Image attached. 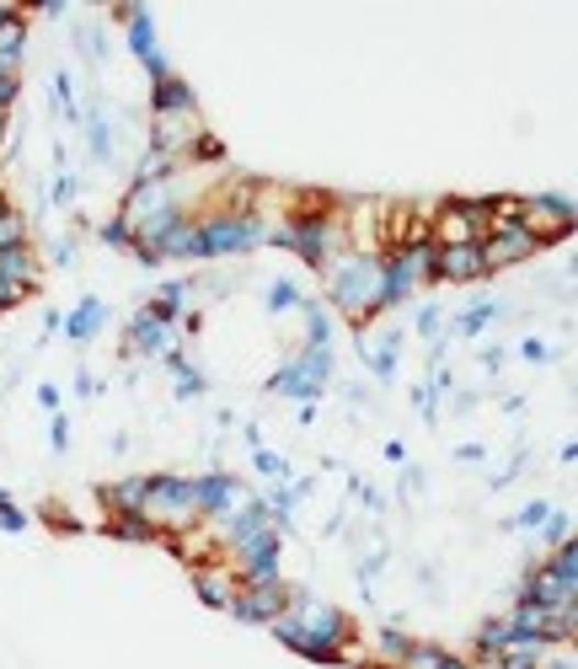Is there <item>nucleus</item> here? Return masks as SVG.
Segmentation results:
<instances>
[{
	"instance_id": "f257e3e1",
	"label": "nucleus",
	"mask_w": 578,
	"mask_h": 669,
	"mask_svg": "<svg viewBox=\"0 0 578 669\" xmlns=\"http://www.w3.org/2000/svg\"><path fill=\"white\" fill-rule=\"evenodd\" d=\"M274 632L285 637L294 654L305 659H322V665H343L348 659V637H354V622L332 605H316L305 594H289L285 616L274 622Z\"/></svg>"
},
{
	"instance_id": "f03ea898",
	"label": "nucleus",
	"mask_w": 578,
	"mask_h": 669,
	"mask_svg": "<svg viewBox=\"0 0 578 669\" xmlns=\"http://www.w3.org/2000/svg\"><path fill=\"white\" fill-rule=\"evenodd\" d=\"M322 274H327V300L348 322H370L380 311V252H337Z\"/></svg>"
},
{
	"instance_id": "7ed1b4c3",
	"label": "nucleus",
	"mask_w": 578,
	"mask_h": 669,
	"mask_svg": "<svg viewBox=\"0 0 578 669\" xmlns=\"http://www.w3.org/2000/svg\"><path fill=\"white\" fill-rule=\"evenodd\" d=\"M268 242V220L263 214H225L214 210L193 220V257H231V252H252Z\"/></svg>"
},
{
	"instance_id": "20e7f679",
	"label": "nucleus",
	"mask_w": 578,
	"mask_h": 669,
	"mask_svg": "<svg viewBox=\"0 0 578 669\" xmlns=\"http://www.w3.org/2000/svg\"><path fill=\"white\" fill-rule=\"evenodd\" d=\"M162 536H177L188 525H204L199 514V493H193V477H151V493H145V509H140Z\"/></svg>"
},
{
	"instance_id": "39448f33",
	"label": "nucleus",
	"mask_w": 578,
	"mask_h": 669,
	"mask_svg": "<svg viewBox=\"0 0 578 669\" xmlns=\"http://www.w3.org/2000/svg\"><path fill=\"white\" fill-rule=\"evenodd\" d=\"M482 236H488V199H445L429 214L434 247H482Z\"/></svg>"
},
{
	"instance_id": "423d86ee",
	"label": "nucleus",
	"mask_w": 578,
	"mask_h": 669,
	"mask_svg": "<svg viewBox=\"0 0 578 669\" xmlns=\"http://www.w3.org/2000/svg\"><path fill=\"white\" fill-rule=\"evenodd\" d=\"M327 376H332V354L327 348H305L300 359H289V365H279V370L268 376V391L294 397V402H311V397H322Z\"/></svg>"
},
{
	"instance_id": "0eeeda50",
	"label": "nucleus",
	"mask_w": 578,
	"mask_h": 669,
	"mask_svg": "<svg viewBox=\"0 0 578 669\" xmlns=\"http://www.w3.org/2000/svg\"><path fill=\"white\" fill-rule=\"evenodd\" d=\"M520 231H525L536 247L557 242V236H568V231H574V199H557V193L520 199Z\"/></svg>"
},
{
	"instance_id": "6e6552de",
	"label": "nucleus",
	"mask_w": 578,
	"mask_h": 669,
	"mask_svg": "<svg viewBox=\"0 0 578 669\" xmlns=\"http://www.w3.org/2000/svg\"><path fill=\"white\" fill-rule=\"evenodd\" d=\"M285 605H289L285 579H274V584H242L236 589V600H231V616L257 622V627H274V622L285 616Z\"/></svg>"
},
{
	"instance_id": "1a4fd4ad",
	"label": "nucleus",
	"mask_w": 578,
	"mask_h": 669,
	"mask_svg": "<svg viewBox=\"0 0 578 669\" xmlns=\"http://www.w3.org/2000/svg\"><path fill=\"white\" fill-rule=\"evenodd\" d=\"M536 242L520 231V225H503V231H488L482 236V263H488V274L498 268H514V263H525V257H536Z\"/></svg>"
},
{
	"instance_id": "9d476101",
	"label": "nucleus",
	"mask_w": 578,
	"mask_h": 669,
	"mask_svg": "<svg viewBox=\"0 0 578 669\" xmlns=\"http://www.w3.org/2000/svg\"><path fill=\"white\" fill-rule=\"evenodd\" d=\"M193 493H199V514H204V520H225L236 503L247 499V493H242V482H236V477H225V471L193 477Z\"/></svg>"
},
{
	"instance_id": "9b49d317",
	"label": "nucleus",
	"mask_w": 578,
	"mask_h": 669,
	"mask_svg": "<svg viewBox=\"0 0 578 669\" xmlns=\"http://www.w3.org/2000/svg\"><path fill=\"white\" fill-rule=\"evenodd\" d=\"M124 16H129V48L140 54V65H145L156 81H166V76H171V65H166L162 43H156V22H151V11H140V5H134V11H124Z\"/></svg>"
},
{
	"instance_id": "f8f14e48",
	"label": "nucleus",
	"mask_w": 578,
	"mask_h": 669,
	"mask_svg": "<svg viewBox=\"0 0 578 669\" xmlns=\"http://www.w3.org/2000/svg\"><path fill=\"white\" fill-rule=\"evenodd\" d=\"M177 348V333L166 327V322H156L151 311H134L124 327V354H171Z\"/></svg>"
},
{
	"instance_id": "ddd939ff",
	"label": "nucleus",
	"mask_w": 578,
	"mask_h": 669,
	"mask_svg": "<svg viewBox=\"0 0 578 669\" xmlns=\"http://www.w3.org/2000/svg\"><path fill=\"white\" fill-rule=\"evenodd\" d=\"M434 279H445V285H471V279H488L482 247H434Z\"/></svg>"
},
{
	"instance_id": "4468645a",
	"label": "nucleus",
	"mask_w": 578,
	"mask_h": 669,
	"mask_svg": "<svg viewBox=\"0 0 578 669\" xmlns=\"http://www.w3.org/2000/svg\"><path fill=\"white\" fill-rule=\"evenodd\" d=\"M38 257H33V247L22 242V247H5L0 252V279L11 285V290H22V294H33V285H38Z\"/></svg>"
},
{
	"instance_id": "2eb2a0df",
	"label": "nucleus",
	"mask_w": 578,
	"mask_h": 669,
	"mask_svg": "<svg viewBox=\"0 0 578 669\" xmlns=\"http://www.w3.org/2000/svg\"><path fill=\"white\" fill-rule=\"evenodd\" d=\"M193 589H199V600L214 605V611H231V600H236V573L231 568H193Z\"/></svg>"
},
{
	"instance_id": "dca6fc26",
	"label": "nucleus",
	"mask_w": 578,
	"mask_h": 669,
	"mask_svg": "<svg viewBox=\"0 0 578 669\" xmlns=\"http://www.w3.org/2000/svg\"><path fill=\"white\" fill-rule=\"evenodd\" d=\"M145 493H151V477H124V482H108L97 499L108 514H140L145 509Z\"/></svg>"
},
{
	"instance_id": "f3484780",
	"label": "nucleus",
	"mask_w": 578,
	"mask_h": 669,
	"mask_svg": "<svg viewBox=\"0 0 578 669\" xmlns=\"http://www.w3.org/2000/svg\"><path fill=\"white\" fill-rule=\"evenodd\" d=\"M193 113H199V102H193L188 81H177V76L156 81V119H193Z\"/></svg>"
},
{
	"instance_id": "a211bd4d",
	"label": "nucleus",
	"mask_w": 578,
	"mask_h": 669,
	"mask_svg": "<svg viewBox=\"0 0 578 669\" xmlns=\"http://www.w3.org/2000/svg\"><path fill=\"white\" fill-rule=\"evenodd\" d=\"M102 322H108V305H102V300H81V305L65 316V333H70V343H86V337L102 333Z\"/></svg>"
},
{
	"instance_id": "6ab92c4d",
	"label": "nucleus",
	"mask_w": 578,
	"mask_h": 669,
	"mask_svg": "<svg viewBox=\"0 0 578 669\" xmlns=\"http://www.w3.org/2000/svg\"><path fill=\"white\" fill-rule=\"evenodd\" d=\"M300 316H305V348H327L332 343V316L316 300H300Z\"/></svg>"
},
{
	"instance_id": "aec40b11",
	"label": "nucleus",
	"mask_w": 578,
	"mask_h": 669,
	"mask_svg": "<svg viewBox=\"0 0 578 669\" xmlns=\"http://www.w3.org/2000/svg\"><path fill=\"white\" fill-rule=\"evenodd\" d=\"M108 525H113L119 542H156V536H162L145 514H108Z\"/></svg>"
},
{
	"instance_id": "412c9836",
	"label": "nucleus",
	"mask_w": 578,
	"mask_h": 669,
	"mask_svg": "<svg viewBox=\"0 0 578 669\" xmlns=\"http://www.w3.org/2000/svg\"><path fill=\"white\" fill-rule=\"evenodd\" d=\"M509 637H514V627H509V616H498V622H488V627L477 632V659H498V654L509 648Z\"/></svg>"
},
{
	"instance_id": "4be33fe9",
	"label": "nucleus",
	"mask_w": 578,
	"mask_h": 669,
	"mask_svg": "<svg viewBox=\"0 0 578 669\" xmlns=\"http://www.w3.org/2000/svg\"><path fill=\"white\" fill-rule=\"evenodd\" d=\"M493 316H498L493 300H477L471 311H460V316H455V333H460V337H477L482 327H488V322H493Z\"/></svg>"
},
{
	"instance_id": "5701e85b",
	"label": "nucleus",
	"mask_w": 578,
	"mask_h": 669,
	"mask_svg": "<svg viewBox=\"0 0 578 669\" xmlns=\"http://www.w3.org/2000/svg\"><path fill=\"white\" fill-rule=\"evenodd\" d=\"M166 365H171V376H177V397H199V391H204V376H199V370H193L177 348L166 354Z\"/></svg>"
},
{
	"instance_id": "b1692460",
	"label": "nucleus",
	"mask_w": 578,
	"mask_h": 669,
	"mask_svg": "<svg viewBox=\"0 0 578 669\" xmlns=\"http://www.w3.org/2000/svg\"><path fill=\"white\" fill-rule=\"evenodd\" d=\"M22 242H27V225H22V214L11 210V204H5V193H0V252L22 247Z\"/></svg>"
},
{
	"instance_id": "393cba45",
	"label": "nucleus",
	"mask_w": 578,
	"mask_h": 669,
	"mask_svg": "<svg viewBox=\"0 0 578 669\" xmlns=\"http://www.w3.org/2000/svg\"><path fill=\"white\" fill-rule=\"evenodd\" d=\"M375 643H380V654H386V665H391V669L402 665V654L413 648V637H408V632H397V627H380V637H375Z\"/></svg>"
},
{
	"instance_id": "a878e982",
	"label": "nucleus",
	"mask_w": 578,
	"mask_h": 669,
	"mask_svg": "<svg viewBox=\"0 0 578 669\" xmlns=\"http://www.w3.org/2000/svg\"><path fill=\"white\" fill-rule=\"evenodd\" d=\"M86 134H91V150H97V161H108V156H113V140H108V124H102V113H86Z\"/></svg>"
},
{
	"instance_id": "bb28decb",
	"label": "nucleus",
	"mask_w": 578,
	"mask_h": 669,
	"mask_svg": "<svg viewBox=\"0 0 578 669\" xmlns=\"http://www.w3.org/2000/svg\"><path fill=\"white\" fill-rule=\"evenodd\" d=\"M289 305H300V290H294L289 279H279V285L268 290V311H289Z\"/></svg>"
},
{
	"instance_id": "cd10ccee",
	"label": "nucleus",
	"mask_w": 578,
	"mask_h": 669,
	"mask_svg": "<svg viewBox=\"0 0 578 669\" xmlns=\"http://www.w3.org/2000/svg\"><path fill=\"white\" fill-rule=\"evenodd\" d=\"M440 322H445V316H440V305H434V300H429V305H418L413 327H418L423 337H434V333H440Z\"/></svg>"
},
{
	"instance_id": "c85d7f7f",
	"label": "nucleus",
	"mask_w": 578,
	"mask_h": 669,
	"mask_svg": "<svg viewBox=\"0 0 578 669\" xmlns=\"http://www.w3.org/2000/svg\"><path fill=\"white\" fill-rule=\"evenodd\" d=\"M546 514H552V503H525V509L514 514V525H520V531H536V525H546Z\"/></svg>"
},
{
	"instance_id": "c756f323",
	"label": "nucleus",
	"mask_w": 578,
	"mask_h": 669,
	"mask_svg": "<svg viewBox=\"0 0 578 669\" xmlns=\"http://www.w3.org/2000/svg\"><path fill=\"white\" fill-rule=\"evenodd\" d=\"M541 531H546V542H552V546L574 542V536H568V514H557V509H552V514H546V525H541Z\"/></svg>"
},
{
	"instance_id": "7c9ffc66",
	"label": "nucleus",
	"mask_w": 578,
	"mask_h": 669,
	"mask_svg": "<svg viewBox=\"0 0 578 669\" xmlns=\"http://www.w3.org/2000/svg\"><path fill=\"white\" fill-rule=\"evenodd\" d=\"M252 460H257V471H263V477H289L285 456H274V450H252Z\"/></svg>"
},
{
	"instance_id": "2f4dec72",
	"label": "nucleus",
	"mask_w": 578,
	"mask_h": 669,
	"mask_svg": "<svg viewBox=\"0 0 578 669\" xmlns=\"http://www.w3.org/2000/svg\"><path fill=\"white\" fill-rule=\"evenodd\" d=\"M0 525H5V531H11V536H16V531H27V514H22V509H16V503L5 499V503H0Z\"/></svg>"
},
{
	"instance_id": "473e14b6",
	"label": "nucleus",
	"mask_w": 578,
	"mask_h": 669,
	"mask_svg": "<svg viewBox=\"0 0 578 669\" xmlns=\"http://www.w3.org/2000/svg\"><path fill=\"white\" fill-rule=\"evenodd\" d=\"M102 242H108V247H129L134 236H129V225H124V220H113V225H102Z\"/></svg>"
},
{
	"instance_id": "72a5a7b5",
	"label": "nucleus",
	"mask_w": 578,
	"mask_h": 669,
	"mask_svg": "<svg viewBox=\"0 0 578 669\" xmlns=\"http://www.w3.org/2000/svg\"><path fill=\"white\" fill-rule=\"evenodd\" d=\"M520 354H525L531 365H546V359H552V348H546L541 337H525V343H520Z\"/></svg>"
},
{
	"instance_id": "f704fd0d",
	"label": "nucleus",
	"mask_w": 578,
	"mask_h": 669,
	"mask_svg": "<svg viewBox=\"0 0 578 669\" xmlns=\"http://www.w3.org/2000/svg\"><path fill=\"white\" fill-rule=\"evenodd\" d=\"M54 199L70 204V199H76V177H59V182H54Z\"/></svg>"
},
{
	"instance_id": "c9c22d12",
	"label": "nucleus",
	"mask_w": 578,
	"mask_h": 669,
	"mask_svg": "<svg viewBox=\"0 0 578 669\" xmlns=\"http://www.w3.org/2000/svg\"><path fill=\"white\" fill-rule=\"evenodd\" d=\"M48 439H54V450H65V445H70V423L54 419V434H48Z\"/></svg>"
},
{
	"instance_id": "e433bc0d",
	"label": "nucleus",
	"mask_w": 578,
	"mask_h": 669,
	"mask_svg": "<svg viewBox=\"0 0 578 669\" xmlns=\"http://www.w3.org/2000/svg\"><path fill=\"white\" fill-rule=\"evenodd\" d=\"M38 408H48V413L59 408V391H54V386H38Z\"/></svg>"
},
{
	"instance_id": "4c0bfd02",
	"label": "nucleus",
	"mask_w": 578,
	"mask_h": 669,
	"mask_svg": "<svg viewBox=\"0 0 578 669\" xmlns=\"http://www.w3.org/2000/svg\"><path fill=\"white\" fill-rule=\"evenodd\" d=\"M434 669H471V659H460V654H440V665Z\"/></svg>"
},
{
	"instance_id": "58836bf2",
	"label": "nucleus",
	"mask_w": 578,
	"mask_h": 669,
	"mask_svg": "<svg viewBox=\"0 0 578 669\" xmlns=\"http://www.w3.org/2000/svg\"><path fill=\"white\" fill-rule=\"evenodd\" d=\"M91 391H97V380L81 370V376H76V397H91Z\"/></svg>"
},
{
	"instance_id": "ea45409f",
	"label": "nucleus",
	"mask_w": 578,
	"mask_h": 669,
	"mask_svg": "<svg viewBox=\"0 0 578 669\" xmlns=\"http://www.w3.org/2000/svg\"><path fill=\"white\" fill-rule=\"evenodd\" d=\"M0 503H5V493H0Z\"/></svg>"
}]
</instances>
